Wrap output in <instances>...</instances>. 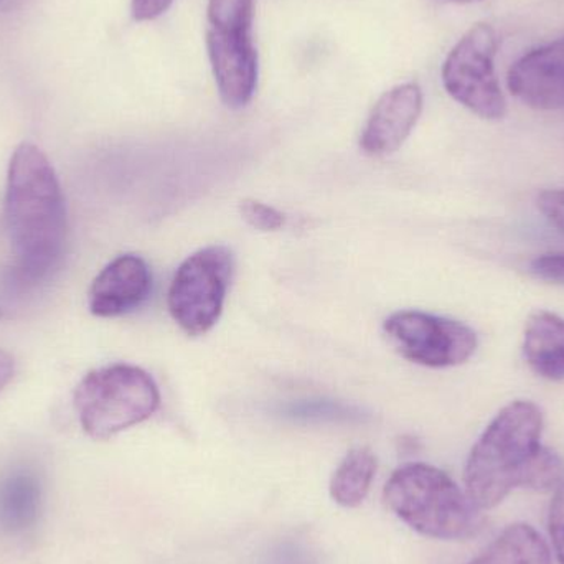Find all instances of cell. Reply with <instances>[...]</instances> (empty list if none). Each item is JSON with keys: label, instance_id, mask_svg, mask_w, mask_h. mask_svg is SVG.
<instances>
[{"label": "cell", "instance_id": "obj_1", "mask_svg": "<svg viewBox=\"0 0 564 564\" xmlns=\"http://www.w3.org/2000/svg\"><path fill=\"white\" fill-rule=\"evenodd\" d=\"M6 221L15 261L0 281V311H13L52 276L66 241V207L58 177L33 144H20L10 159Z\"/></svg>", "mask_w": 564, "mask_h": 564}, {"label": "cell", "instance_id": "obj_2", "mask_svg": "<svg viewBox=\"0 0 564 564\" xmlns=\"http://www.w3.org/2000/svg\"><path fill=\"white\" fill-rule=\"evenodd\" d=\"M543 413L532 401L507 404L467 457L466 494L479 510L502 503L516 489L555 492L564 482L562 457L542 444Z\"/></svg>", "mask_w": 564, "mask_h": 564}, {"label": "cell", "instance_id": "obj_3", "mask_svg": "<svg viewBox=\"0 0 564 564\" xmlns=\"http://www.w3.org/2000/svg\"><path fill=\"white\" fill-rule=\"evenodd\" d=\"M388 509L420 535L466 540L479 533L484 519L466 492L444 470L430 464L398 467L384 486Z\"/></svg>", "mask_w": 564, "mask_h": 564}, {"label": "cell", "instance_id": "obj_4", "mask_svg": "<svg viewBox=\"0 0 564 564\" xmlns=\"http://www.w3.org/2000/svg\"><path fill=\"white\" fill-rule=\"evenodd\" d=\"M161 406L154 378L134 365L116 364L86 375L75 391L83 431L93 440H109L144 423Z\"/></svg>", "mask_w": 564, "mask_h": 564}, {"label": "cell", "instance_id": "obj_5", "mask_svg": "<svg viewBox=\"0 0 564 564\" xmlns=\"http://www.w3.org/2000/svg\"><path fill=\"white\" fill-rule=\"evenodd\" d=\"M254 0H208V59L221 101L231 109L250 105L260 59L253 40Z\"/></svg>", "mask_w": 564, "mask_h": 564}, {"label": "cell", "instance_id": "obj_6", "mask_svg": "<svg viewBox=\"0 0 564 564\" xmlns=\"http://www.w3.org/2000/svg\"><path fill=\"white\" fill-rule=\"evenodd\" d=\"M234 273V253L220 245L195 251L178 267L169 288L167 307L185 334L200 337L215 327Z\"/></svg>", "mask_w": 564, "mask_h": 564}, {"label": "cell", "instance_id": "obj_7", "mask_svg": "<svg viewBox=\"0 0 564 564\" xmlns=\"http://www.w3.org/2000/svg\"><path fill=\"white\" fill-rule=\"evenodd\" d=\"M499 36L489 23H477L456 43L443 65V85L451 98L482 119L497 121L507 112L496 73Z\"/></svg>", "mask_w": 564, "mask_h": 564}, {"label": "cell", "instance_id": "obj_8", "mask_svg": "<svg viewBox=\"0 0 564 564\" xmlns=\"http://www.w3.org/2000/svg\"><path fill=\"white\" fill-rule=\"evenodd\" d=\"M394 350L430 368H449L466 364L476 354V332L463 322L421 311H398L383 324Z\"/></svg>", "mask_w": 564, "mask_h": 564}, {"label": "cell", "instance_id": "obj_9", "mask_svg": "<svg viewBox=\"0 0 564 564\" xmlns=\"http://www.w3.org/2000/svg\"><path fill=\"white\" fill-rule=\"evenodd\" d=\"M423 112V91L416 83H403L381 95L361 131L365 154H393L410 138Z\"/></svg>", "mask_w": 564, "mask_h": 564}, {"label": "cell", "instance_id": "obj_10", "mask_svg": "<svg viewBox=\"0 0 564 564\" xmlns=\"http://www.w3.org/2000/svg\"><path fill=\"white\" fill-rule=\"evenodd\" d=\"M519 101L540 111L564 109V39L525 53L509 72Z\"/></svg>", "mask_w": 564, "mask_h": 564}, {"label": "cell", "instance_id": "obj_11", "mask_svg": "<svg viewBox=\"0 0 564 564\" xmlns=\"http://www.w3.org/2000/svg\"><path fill=\"white\" fill-rule=\"evenodd\" d=\"M151 292L152 273L149 264L138 254H122L93 281L89 311L98 317H121L141 307Z\"/></svg>", "mask_w": 564, "mask_h": 564}, {"label": "cell", "instance_id": "obj_12", "mask_svg": "<svg viewBox=\"0 0 564 564\" xmlns=\"http://www.w3.org/2000/svg\"><path fill=\"white\" fill-rule=\"evenodd\" d=\"M523 355L539 377L564 381V318L549 311L535 312L527 322Z\"/></svg>", "mask_w": 564, "mask_h": 564}, {"label": "cell", "instance_id": "obj_13", "mask_svg": "<svg viewBox=\"0 0 564 564\" xmlns=\"http://www.w3.org/2000/svg\"><path fill=\"white\" fill-rule=\"evenodd\" d=\"M42 484L30 470H13L0 479V530L23 533L32 529L42 509Z\"/></svg>", "mask_w": 564, "mask_h": 564}, {"label": "cell", "instance_id": "obj_14", "mask_svg": "<svg viewBox=\"0 0 564 564\" xmlns=\"http://www.w3.org/2000/svg\"><path fill=\"white\" fill-rule=\"evenodd\" d=\"M469 564H553V558L549 543L532 525L513 523Z\"/></svg>", "mask_w": 564, "mask_h": 564}, {"label": "cell", "instance_id": "obj_15", "mask_svg": "<svg viewBox=\"0 0 564 564\" xmlns=\"http://www.w3.org/2000/svg\"><path fill=\"white\" fill-rule=\"evenodd\" d=\"M377 474V457L368 447H355L338 464L330 479V497L338 506L354 509L367 499Z\"/></svg>", "mask_w": 564, "mask_h": 564}, {"label": "cell", "instance_id": "obj_16", "mask_svg": "<svg viewBox=\"0 0 564 564\" xmlns=\"http://www.w3.org/2000/svg\"><path fill=\"white\" fill-rule=\"evenodd\" d=\"M240 214L243 220L254 230L278 231L285 224V217L280 210L271 207V205L263 204V202L253 200V198L241 202Z\"/></svg>", "mask_w": 564, "mask_h": 564}, {"label": "cell", "instance_id": "obj_17", "mask_svg": "<svg viewBox=\"0 0 564 564\" xmlns=\"http://www.w3.org/2000/svg\"><path fill=\"white\" fill-rule=\"evenodd\" d=\"M550 503L549 530L556 560L564 564V482L555 490Z\"/></svg>", "mask_w": 564, "mask_h": 564}, {"label": "cell", "instance_id": "obj_18", "mask_svg": "<svg viewBox=\"0 0 564 564\" xmlns=\"http://www.w3.org/2000/svg\"><path fill=\"white\" fill-rule=\"evenodd\" d=\"M536 205L549 224L564 234V188L542 192Z\"/></svg>", "mask_w": 564, "mask_h": 564}, {"label": "cell", "instance_id": "obj_19", "mask_svg": "<svg viewBox=\"0 0 564 564\" xmlns=\"http://www.w3.org/2000/svg\"><path fill=\"white\" fill-rule=\"evenodd\" d=\"M530 271L539 280L564 285V251L563 253H546L535 258L530 264Z\"/></svg>", "mask_w": 564, "mask_h": 564}, {"label": "cell", "instance_id": "obj_20", "mask_svg": "<svg viewBox=\"0 0 564 564\" xmlns=\"http://www.w3.org/2000/svg\"><path fill=\"white\" fill-rule=\"evenodd\" d=\"M174 0H131V12L138 22H151L171 9Z\"/></svg>", "mask_w": 564, "mask_h": 564}, {"label": "cell", "instance_id": "obj_21", "mask_svg": "<svg viewBox=\"0 0 564 564\" xmlns=\"http://www.w3.org/2000/svg\"><path fill=\"white\" fill-rule=\"evenodd\" d=\"M13 370H15V364H13L12 355L0 350V393L9 384V381L12 380Z\"/></svg>", "mask_w": 564, "mask_h": 564}, {"label": "cell", "instance_id": "obj_22", "mask_svg": "<svg viewBox=\"0 0 564 564\" xmlns=\"http://www.w3.org/2000/svg\"><path fill=\"white\" fill-rule=\"evenodd\" d=\"M449 2L470 3V2H477V0H449Z\"/></svg>", "mask_w": 564, "mask_h": 564}, {"label": "cell", "instance_id": "obj_23", "mask_svg": "<svg viewBox=\"0 0 564 564\" xmlns=\"http://www.w3.org/2000/svg\"><path fill=\"white\" fill-rule=\"evenodd\" d=\"M2 3H3V0H0V6H2Z\"/></svg>", "mask_w": 564, "mask_h": 564}]
</instances>
